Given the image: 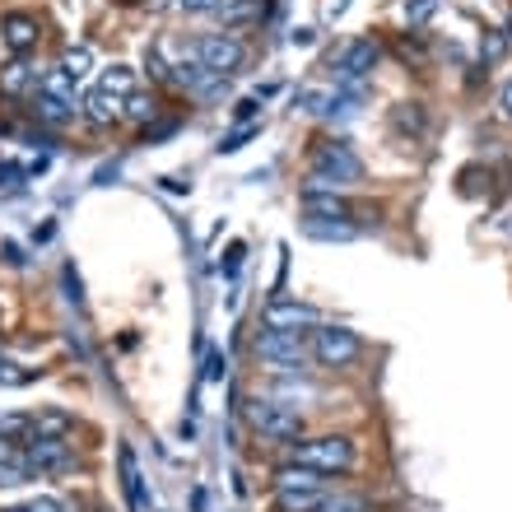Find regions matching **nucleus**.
<instances>
[{"instance_id":"obj_1","label":"nucleus","mask_w":512,"mask_h":512,"mask_svg":"<svg viewBox=\"0 0 512 512\" xmlns=\"http://www.w3.org/2000/svg\"><path fill=\"white\" fill-rule=\"evenodd\" d=\"M289 461L326 475V480H336V475H350L359 466V443H354L350 433H317V438H298L289 447Z\"/></svg>"},{"instance_id":"obj_2","label":"nucleus","mask_w":512,"mask_h":512,"mask_svg":"<svg viewBox=\"0 0 512 512\" xmlns=\"http://www.w3.org/2000/svg\"><path fill=\"white\" fill-rule=\"evenodd\" d=\"M364 182V159L350 149V140H322L312 149V168L303 191H345Z\"/></svg>"},{"instance_id":"obj_3","label":"nucleus","mask_w":512,"mask_h":512,"mask_svg":"<svg viewBox=\"0 0 512 512\" xmlns=\"http://www.w3.org/2000/svg\"><path fill=\"white\" fill-rule=\"evenodd\" d=\"M247 424L261 443H275V447H294L298 438H308V419L298 415L294 405L275 401V396H252L247 401Z\"/></svg>"},{"instance_id":"obj_4","label":"nucleus","mask_w":512,"mask_h":512,"mask_svg":"<svg viewBox=\"0 0 512 512\" xmlns=\"http://www.w3.org/2000/svg\"><path fill=\"white\" fill-rule=\"evenodd\" d=\"M308 354L322 368H350L364 359V336L354 326H336V322H317L308 336Z\"/></svg>"},{"instance_id":"obj_5","label":"nucleus","mask_w":512,"mask_h":512,"mask_svg":"<svg viewBox=\"0 0 512 512\" xmlns=\"http://www.w3.org/2000/svg\"><path fill=\"white\" fill-rule=\"evenodd\" d=\"M308 336L312 331H270V326H261L252 350L275 373H303V364H308Z\"/></svg>"},{"instance_id":"obj_6","label":"nucleus","mask_w":512,"mask_h":512,"mask_svg":"<svg viewBox=\"0 0 512 512\" xmlns=\"http://www.w3.org/2000/svg\"><path fill=\"white\" fill-rule=\"evenodd\" d=\"M191 56L201 61L210 75H219V80H229V75H238V70L247 66V42L238 38V33H201L196 38V47H191Z\"/></svg>"},{"instance_id":"obj_7","label":"nucleus","mask_w":512,"mask_h":512,"mask_svg":"<svg viewBox=\"0 0 512 512\" xmlns=\"http://www.w3.org/2000/svg\"><path fill=\"white\" fill-rule=\"evenodd\" d=\"M382 66V47L373 38H354V42H345V52H340V61H336V80L345 84V89H354L359 94V84L364 80H373V70Z\"/></svg>"},{"instance_id":"obj_8","label":"nucleus","mask_w":512,"mask_h":512,"mask_svg":"<svg viewBox=\"0 0 512 512\" xmlns=\"http://www.w3.org/2000/svg\"><path fill=\"white\" fill-rule=\"evenodd\" d=\"M0 42H5V52H10L14 61H24L28 52H38L42 19H38V14H24V10L0 14Z\"/></svg>"},{"instance_id":"obj_9","label":"nucleus","mask_w":512,"mask_h":512,"mask_svg":"<svg viewBox=\"0 0 512 512\" xmlns=\"http://www.w3.org/2000/svg\"><path fill=\"white\" fill-rule=\"evenodd\" d=\"M75 452H70L66 438H24V466L28 475H56L66 471Z\"/></svg>"},{"instance_id":"obj_10","label":"nucleus","mask_w":512,"mask_h":512,"mask_svg":"<svg viewBox=\"0 0 512 512\" xmlns=\"http://www.w3.org/2000/svg\"><path fill=\"white\" fill-rule=\"evenodd\" d=\"M261 326H270V331H312L317 308L298 303V298H270L266 312H261Z\"/></svg>"},{"instance_id":"obj_11","label":"nucleus","mask_w":512,"mask_h":512,"mask_svg":"<svg viewBox=\"0 0 512 512\" xmlns=\"http://www.w3.org/2000/svg\"><path fill=\"white\" fill-rule=\"evenodd\" d=\"M303 215L308 219H336V224H350L359 210L345 191H303Z\"/></svg>"},{"instance_id":"obj_12","label":"nucleus","mask_w":512,"mask_h":512,"mask_svg":"<svg viewBox=\"0 0 512 512\" xmlns=\"http://www.w3.org/2000/svg\"><path fill=\"white\" fill-rule=\"evenodd\" d=\"M275 494H270V503H275V512H317L322 508V499L331 494L326 485L308 489V485H270Z\"/></svg>"},{"instance_id":"obj_13","label":"nucleus","mask_w":512,"mask_h":512,"mask_svg":"<svg viewBox=\"0 0 512 512\" xmlns=\"http://www.w3.org/2000/svg\"><path fill=\"white\" fill-rule=\"evenodd\" d=\"M80 112L89 117L94 126H112V122H122V112H126V98H117V94H108V89H89V94L80 98Z\"/></svg>"},{"instance_id":"obj_14","label":"nucleus","mask_w":512,"mask_h":512,"mask_svg":"<svg viewBox=\"0 0 512 512\" xmlns=\"http://www.w3.org/2000/svg\"><path fill=\"white\" fill-rule=\"evenodd\" d=\"M270 14V0H224L219 5V24L224 33H238V28H252Z\"/></svg>"},{"instance_id":"obj_15","label":"nucleus","mask_w":512,"mask_h":512,"mask_svg":"<svg viewBox=\"0 0 512 512\" xmlns=\"http://www.w3.org/2000/svg\"><path fill=\"white\" fill-rule=\"evenodd\" d=\"M38 94H42V98H52V103H61V108H70V112H80V84L70 80V75H66L61 66H56V70H42Z\"/></svg>"},{"instance_id":"obj_16","label":"nucleus","mask_w":512,"mask_h":512,"mask_svg":"<svg viewBox=\"0 0 512 512\" xmlns=\"http://www.w3.org/2000/svg\"><path fill=\"white\" fill-rule=\"evenodd\" d=\"M117 466H122V489H126L131 512H145V475H140V461H135L131 443L117 447Z\"/></svg>"},{"instance_id":"obj_17","label":"nucleus","mask_w":512,"mask_h":512,"mask_svg":"<svg viewBox=\"0 0 512 512\" xmlns=\"http://www.w3.org/2000/svg\"><path fill=\"white\" fill-rule=\"evenodd\" d=\"M70 433H75V415L61 410V405H47V410L33 415V433L28 438H70Z\"/></svg>"},{"instance_id":"obj_18","label":"nucleus","mask_w":512,"mask_h":512,"mask_svg":"<svg viewBox=\"0 0 512 512\" xmlns=\"http://www.w3.org/2000/svg\"><path fill=\"white\" fill-rule=\"evenodd\" d=\"M42 75L28 61H14V66H5V75H0V89L5 94H24V89H38Z\"/></svg>"},{"instance_id":"obj_19","label":"nucleus","mask_w":512,"mask_h":512,"mask_svg":"<svg viewBox=\"0 0 512 512\" xmlns=\"http://www.w3.org/2000/svg\"><path fill=\"white\" fill-rule=\"evenodd\" d=\"M98 89H108V94H117V98H131L135 94V70L117 61V66H108L98 75Z\"/></svg>"},{"instance_id":"obj_20","label":"nucleus","mask_w":512,"mask_h":512,"mask_svg":"<svg viewBox=\"0 0 512 512\" xmlns=\"http://www.w3.org/2000/svg\"><path fill=\"white\" fill-rule=\"evenodd\" d=\"M303 233H308V238H322V243H354V238H359L354 224H322V219H308Z\"/></svg>"},{"instance_id":"obj_21","label":"nucleus","mask_w":512,"mask_h":512,"mask_svg":"<svg viewBox=\"0 0 512 512\" xmlns=\"http://www.w3.org/2000/svg\"><path fill=\"white\" fill-rule=\"evenodd\" d=\"M126 122H154V117H159V98L154 94H140V89H135L131 98H126V112H122Z\"/></svg>"},{"instance_id":"obj_22","label":"nucleus","mask_w":512,"mask_h":512,"mask_svg":"<svg viewBox=\"0 0 512 512\" xmlns=\"http://www.w3.org/2000/svg\"><path fill=\"white\" fill-rule=\"evenodd\" d=\"M61 70H66L70 80L80 84L84 75H89V70H94V52H89V47H70V52L61 56Z\"/></svg>"},{"instance_id":"obj_23","label":"nucleus","mask_w":512,"mask_h":512,"mask_svg":"<svg viewBox=\"0 0 512 512\" xmlns=\"http://www.w3.org/2000/svg\"><path fill=\"white\" fill-rule=\"evenodd\" d=\"M33 117L38 122H47V126H66V122H75V112L70 108H61V103H52V98H33Z\"/></svg>"},{"instance_id":"obj_24","label":"nucleus","mask_w":512,"mask_h":512,"mask_svg":"<svg viewBox=\"0 0 512 512\" xmlns=\"http://www.w3.org/2000/svg\"><path fill=\"white\" fill-rule=\"evenodd\" d=\"M317 512H373V503L364 494H326Z\"/></svg>"},{"instance_id":"obj_25","label":"nucleus","mask_w":512,"mask_h":512,"mask_svg":"<svg viewBox=\"0 0 512 512\" xmlns=\"http://www.w3.org/2000/svg\"><path fill=\"white\" fill-rule=\"evenodd\" d=\"M256 135H261V122H252V126H238V131H229L224 135V140H219V154H238V149L247 145V140H256Z\"/></svg>"},{"instance_id":"obj_26","label":"nucleus","mask_w":512,"mask_h":512,"mask_svg":"<svg viewBox=\"0 0 512 512\" xmlns=\"http://www.w3.org/2000/svg\"><path fill=\"white\" fill-rule=\"evenodd\" d=\"M443 0H405V24H429Z\"/></svg>"},{"instance_id":"obj_27","label":"nucleus","mask_w":512,"mask_h":512,"mask_svg":"<svg viewBox=\"0 0 512 512\" xmlns=\"http://www.w3.org/2000/svg\"><path fill=\"white\" fill-rule=\"evenodd\" d=\"M24 512H70L66 499H56V494H38V499H28Z\"/></svg>"},{"instance_id":"obj_28","label":"nucleus","mask_w":512,"mask_h":512,"mask_svg":"<svg viewBox=\"0 0 512 512\" xmlns=\"http://www.w3.org/2000/svg\"><path fill=\"white\" fill-rule=\"evenodd\" d=\"M256 108H261V98H238V103H233V122H243V126H252L256 122Z\"/></svg>"},{"instance_id":"obj_29","label":"nucleus","mask_w":512,"mask_h":512,"mask_svg":"<svg viewBox=\"0 0 512 512\" xmlns=\"http://www.w3.org/2000/svg\"><path fill=\"white\" fill-rule=\"evenodd\" d=\"M396 126H401V131H405V126L424 131V112H419V103H415V112H405V103H401V108H396Z\"/></svg>"},{"instance_id":"obj_30","label":"nucleus","mask_w":512,"mask_h":512,"mask_svg":"<svg viewBox=\"0 0 512 512\" xmlns=\"http://www.w3.org/2000/svg\"><path fill=\"white\" fill-rule=\"evenodd\" d=\"M28 378H33V373H14L10 359H0V382H5V387H24Z\"/></svg>"},{"instance_id":"obj_31","label":"nucleus","mask_w":512,"mask_h":512,"mask_svg":"<svg viewBox=\"0 0 512 512\" xmlns=\"http://www.w3.org/2000/svg\"><path fill=\"white\" fill-rule=\"evenodd\" d=\"M24 480H33L28 466H0V485H24Z\"/></svg>"},{"instance_id":"obj_32","label":"nucleus","mask_w":512,"mask_h":512,"mask_svg":"<svg viewBox=\"0 0 512 512\" xmlns=\"http://www.w3.org/2000/svg\"><path fill=\"white\" fill-rule=\"evenodd\" d=\"M219 5H224V0H182L187 14H219Z\"/></svg>"},{"instance_id":"obj_33","label":"nucleus","mask_w":512,"mask_h":512,"mask_svg":"<svg viewBox=\"0 0 512 512\" xmlns=\"http://www.w3.org/2000/svg\"><path fill=\"white\" fill-rule=\"evenodd\" d=\"M294 47H312V42H317V33H312V28H294Z\"/></svg>"},{"instance_id":"obj_34","label":"nucleus","mask_w":512,"mask_h":512,"mask_svg":"<svg viewBox=\"0 0 512 512\" xmlns=\"http://www.w3.org/2000/svg\"><path fill=\"white\" fill-rule=\"evenodd\" d=\"M499 108H503V117H508V122H512V80L503 84V94H499Z\"/></svg>"}]
</instances>
